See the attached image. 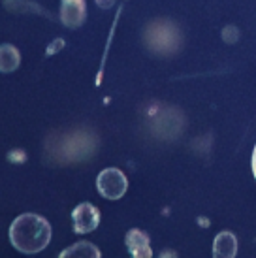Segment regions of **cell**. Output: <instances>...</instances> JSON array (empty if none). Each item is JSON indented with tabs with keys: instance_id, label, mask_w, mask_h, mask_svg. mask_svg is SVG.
Returning <instances> with one entry per match:
<instances>
[{
	"instance_id": "ba28073f",
	"label": "cell",
	"mask_w": 256,
	"mask_h": 258,
	"mask_svg": "<svg viewBox=\"0 0 256 258\" xmlns=\"http://www.w3.org/2000/svg\"><path fill=\"white\" fill-rule=\"evenodd\" d=\"M60 256H100V251L94 247L93 243H87V241H81V243L72 245L70 249L60 254Z\"/></svg>"
},
{
	"instance_id": "6da1fadb",
	"label": "cell",
	"mask_w": 256,
	"mask_h": 258,
	"mask_svg": "<svg viewBox=\"0 0 256 258\" xmlns=\"http://www.w3.org/2000/svg\"><path fill=\"white\" fill-rule=\"evenodd\" d=\"M10 241L19 252H40L51 241V224L42 215L23 213L10 224Z\"/></svg>"
},
{
	"instance_id": "52a82bcc",
	"label": "cell",
	"mask_w": 256,
	"mask_h": 258,
	"mask_svg": "<svg viewBox=\"0 0 256 258\" xmlns=\"http://www.w3.org/2000/svg\"><path fill=\"white\" fill-rule=\"evenodd\" d=\"M19 62H21V55H19L17 47H14L12 43H2L0 45V72H14L17 70Z\"/></svg>"
},
{
	"instance_id": "30bf717a",
	"label": "cell",
	"mask_w": 256,
	"mask_h": 258,
	"mask_svg": "<svg viewBox=\"0 0 256 258\" xmlns=\"http://www.w3.org/2000/svg\"><path fill=\"white\" fill-rule=\"evenodd\" d=\"M252 173H254V179H256V145H254V151H252Z\"/></svg>"
},
{
	"instance_id": "7a4b0ae2",
	"label": "cell",
	"mask_w": 256,
	"mask_h": 258,
	"mask_svg": "<svg viewBox=\"0 0 256 258\" xmlns=\"http://www.w3.org/2000/svg\"><path fill=\"white\" fill-rule=\"evenodd\" d=\"M96 188L106 200H119L126 192L128 179L119 168H106L96 177Z\"/></svg>"
},
{
	"instance_id": "277c9868",
	"label": "cell",
	"mask_w": 256,
	"mask_h": 258,
	"mask_svg": "<svg viewBox=\"0 0 256 258\" xmlns=\"http://www.w3.org/2000/svg\"><path fill=\"white\" fill-rule=\"evenodd\" d=\"M60 17H62V21L66 27H72V29L79 27L87 17L85 2H83V0H62Z\"/></svg>"
},
{
	"instance_id": "5b68a950",
	"label": "cell",
	"mask_w": 256,
	"mask_h": 258,
	"mask_svg": "<svg viewBox=\"0 0 256 258\" xmlns=\"http://www.w3.org/2000/svg\"><path fill=\"white\" fill-rule=\"evenodd\" d=\"M126 245L130 254L136 258H149L153 254L149 247V236L138 228L130 230L126 234Z\"/></svg>"
},
{
	"instance_id": "9c48e42d",
	"label": "cell",
	"mask_w": 256,
	"mask_h": 258,
	"mask_svg": "<svg viewBox=\"0 0 256 258\" xmlns=\"http://www.w3.org/2000/svg\"><path fill=\"white\" fill-rule=\"evenodd\" d=\"M115 0H96V4H98L100 8H111L113 6Z\"/></svg>"
},
{
	"instance_id": "3957f363",
	"label": "cell",
	"mask_w": 256,
	"mask_h": 258,
	"mask_svg": "<svg viewBox=\"0 0 256 258\" xmlns=\"http://www.w3.org/2000/svg\"><path fill=\"white\" fill-rule=\"evenodd\" d=\"M72 221H74V230L78 234H87L93 232L100 224V211L93 204H79L78 208L72 211Z\"/></svg>"
},
{
	"instance_id": "8992f818",
	"label": "cell",
	"mask_w": 256,
	"mask_h": 258,
	"mask_svg": "<svg viewBox=\"0 0 256 258\" xmlns=\"http://www.w3.org/2000/svg\"><path fill=\"white\" fill-rule=\"evenodd\" d=\"M237 252V239L232 232H221L219 236L215 237L213 241V254L215 256H222V258H232L235 256Z\"/></svg>"
}]
</instances>
